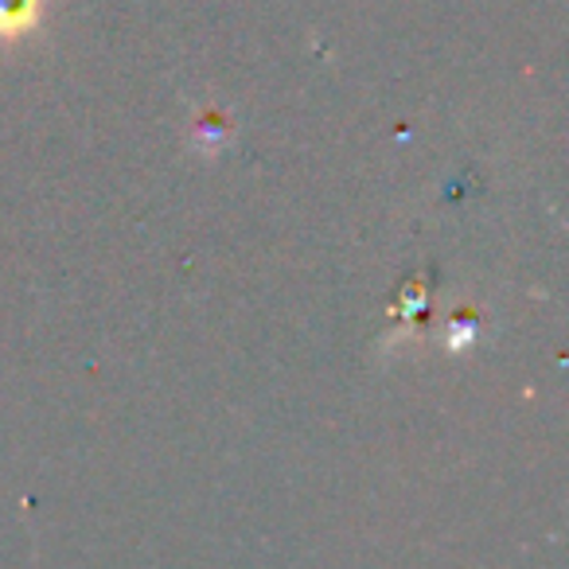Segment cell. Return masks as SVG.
Here are the masks:
<instances>
[{
	"label": "cell",
	"mask_w": 569,
	"mask_h": 569,
	"mask_svg": "<svg viewBox=\"0 0 569 569\" xmlns=\"http://www.w3.org/2000/svg\"><path fill=\"white\" fill-rule=\"evenodd\" d=\"M36 17V0H0V36H12L28 28Z\"/></svg>",
	"instance_id": "cell-1"
}]
</instances>
